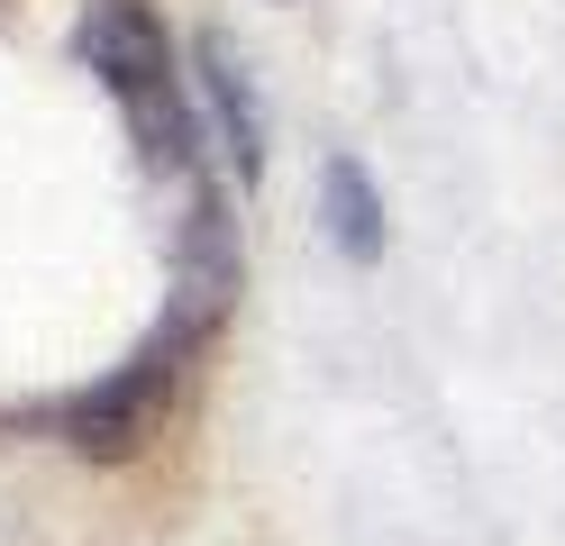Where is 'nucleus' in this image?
I'll list each match as a JSON object with an SVG mask.
<instances>
[{"mask_svg":"<svg viewBox=\"0 0 565 546\" xmlns=\"http://www.w3.org/2000/svg\"><path fill=\"white\" fill-rule=\"evenodd\" d=\"M183 364H192V338L183 328H156L128 364H110L100 383H83L74 400L55 410V437L92 464H128L156 447V428L173 419V392H183Z\"/></svg>","mask_w":565,"mask_h":546,"instance_id":"2","label":"nucleus"},{"mask_svg":"<svg viewBox=\"0 0 565 546\" xmlns=\"http://www.w3.org/2000/svg\"><path fill=\"white\" fill-rule=\"evenodd\" d=\"M192 64H201V100H210V119H220V156L237 182H265V100H256V73L237 64V46L220 28H201L192 36Z\"/></svg>","mask_w":565,"mask_h":546,"instance_id":"3","label":"nucleus"},{"mask_svg":"<svg viewBox=\"0 0 565 546\" xmlns=\"http://www.w3.org/2000/svg\"><path fill=\"white\" fill-rule=\"evenodd\" d=\"M320 218H329V237L347 265H374L383 255V192H374V173L356 156H329L320 164Z\"/></svg>","mask_w":565,"mask_h":546,"instance_id":"4","label":"nucleus"},{"mask_svg":"<svg viewBox=\"0 0 565 546\" xmlns=\"http://www.w3.org/2000/svg\"><path fill=\"white\" fill-rule=\"evenodd\" d=\"M83 64L100 73V92L119 100V119L137 137V156L156 173H201V137H192V100H183V73H173V46L147 0H92L83 19Z\"/></svg>","mask_w":565,"mask_h":546,"instance_id":"1","label":"nucleus"}]
</instances>
